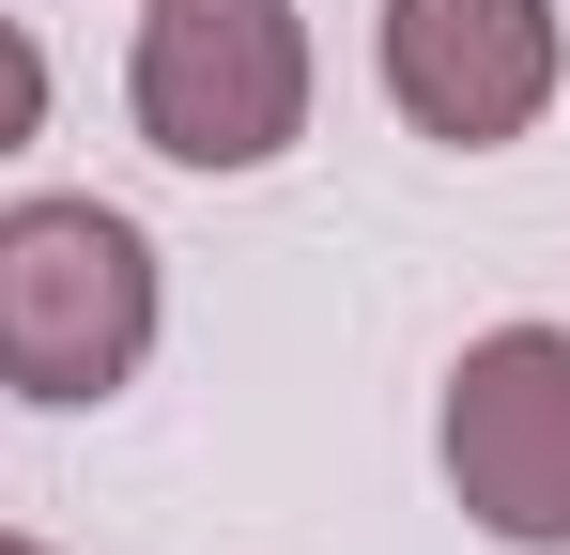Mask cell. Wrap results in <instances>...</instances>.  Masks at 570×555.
Segmentation results:
<instances>
[{
	"label": "cell",
	"instance_id": "obj_6",
	"mask_svg": "<svg viewBox=\"0 0 570 555\" xmlns=\"http://www.w3.org/2000/svg\"><path fill=\"white\" fill-rule=\"evenodd\" d=\"M0 555H47V541H16V525H0Z\"/></svg>",
	"mask_w": 570,
	"mask_h": 555
},
{
	"label": "cell",
	"instance_id": "obj_2",
	"mask_svg": "<svg viewBox=\"0 0 570 555\" xmlns=\"http://www.w3.org/2000/svg\"><path fill=\"white\" fill-rule=\"evenodd\" d=\"M124 108L170 171H278L308 139V16L293 0H155Z\"/></svg>",
	"mask_w": 570,
	"mask_h": 555
},
{
	"label": "cell",
	"instance_id": "obj_3",
	"mask_svg": "<svg viewBox=\"0 0 570 555\" xmlns=\"http://www.w3.org/2000/svg\"><path fill=\"white\" fill-rule=\"evenodd\" d=\"M432 463H448V494H463L478 541L570 555V324L463 340L448 401H432Z\"/></svg>",
	"mask_w": 570,
	"mask_h": 555
},
{
	"label": "cell",
	"instance_id": "obj_1",
	"mask_svg": "<svg viewBox=\"0 0 570 555\" xmlns=\"http://www.w3.org/2000/svg\"><path fill=\"white\" fill-rule=\"evenodd\" d=\"M155 356V232L124 201H16L0 216V386L78 417Z\"/></svg>",
	"mask_w": 570,
	"mask_h": 555
},
{
	"label": "cell",
	"instance_id": "obj_4",
	"mask_svg": "<svg viewBox=\"0 0 570 555\" xmlns=\"http://www.w3.org/2000/svg\"><path fill=\"white\" fill-rule=\"evenodd\" d=\"M385 108L416 124V139H448V155H509V139H540V108L570 78V31L556 0H385Z\"/></svg>",
	"mask_w": 570,
	"mask_h": 555
},
{
	"label": "cell",
	"instance_id": "obj_5",
	"mask_svg": "<svg viewBox=\"0 0 570 555\" xmlns=\"http://www.w3.org/2000/svg\"><path fill=\"white\" fill-rule=\"evenodd\" d=\"M31 139H47V47L0 16V155H31Z\"/></svg>",
	"mask_w": 570,
	"mask_h": 555
}]
</instances>
